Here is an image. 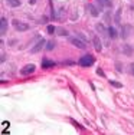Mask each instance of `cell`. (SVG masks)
I'll return each instance as SVG.
<instances>
[{"label":"cell","mask_w":134,"mask_h":135,"mask_svg":"<svg viewBox=\"0 0 134 135\" xmlns=\"http://www.w3.org/2000/svg\"><path fill=\"white\" fill-rule=\"evenodd\" d=\"M123 53L127 55V56H131L133 55V46H130V45H124L123 46Z\"/></svg>","instance_id":"cell-15"},{"label":"cell","mask_w":134,"mask_h":135,"mask_svg":"<svg viewBox=\"0 0 134 135\" xmlns=\"http://www.w3.org/2000/svg\"><path fill=\"white\" fill-rule=\"evenodd\" d=\"M110 85L111 86H114V88H123V83L121 82H117V81H110Z\"/></svg>","instance_id":"cell-18"},{"label":"cell","mask_w":134,"mask_h":135,"mask_svg":"<svg viewBox=\"0 0 134 135\" xmlns=\"http://www.w3.org/2000/svg\"><path fill=\"white\" fill-rule=\"evenodd\" d=\"M76 35H78V36H76V37H79V39H82V40L85 42V36H84V35H82V33H76Z\"/></svg>","instance_id":"cell-28"},{"label":"cell","mask_w":134,"mask_h":135,"mask_svg":"<svg viewBox=\"0 0 134 135\" xmlns=\"http://www.w3.org/2000/svg\"><path fill=\"white\" fill-rule=\"evenodd\" d=\"M46 30H48V33H49V35H53V33H55V32H56V27L53 26V25H49Z\"/></svg>","instance_id":"cell-20"},{"label":"cell","mask_w":134,"mask_h":135,"mask_svg":"<svg viewBox=\"0 0 134 135\" xmlns=\"http://www.w3.org/2000/svg\"><path fill=\"white\" fill-rule=\"evenodd\" d=\"M128 73H130V75H133V76H134V62H133V63H130V65H128Z\"/></svg>","instance_id":"cell-22"},{"label":"cell","mask_w":134,"mask_h":135,"mask_svg":"<svg viewBox=\"0 0 134 135\" xmlns=\"http://www.w3.org/2000/svg\"><path fill=\"white\" fill-rule=\"evenodd\" d=\"M45 45H46V40L40 37L39 42H38V43H36V45H35V46L30 49V53H38V52H40V49H42V47L45 46Z\"/></svg>","instance_id":"cell-6"},{"label":"cell","mask_w":134,"mask_h":135,"mask_svg":"<svg viewBox=\"0 0 134 135\" xmlns=\"http://www.w3.org/2000/svg\"><path fill=\"white\" fill-rule=\"evenodd\" d=\"M69 42H71L74 46H76L78 49H87V43H85L82 39H79V37H69Z\"/></svg>","instance_id":"cell-3"},{"label":"cell","mask_w":134,"mask_h":135,"mask_svg":"<svg viewBox=\"0 0 134 135\" xmlns=\"http://www.w3.org/2000/svg\"><path fill=\"white\" fill-rule=\"evenodd\" d=\"M55 33H58L59 36H66V35H68V32H66L63 27H56V32H55Z\"/></svg>","instance_id":"cell-17"},{"label":"cell","mask_w":134,"mask_h":135,"mask_svg":"<svg viewBox=\"0 0 134 135\" xmlns=\"http://www.w3.org/2000/svg\"><path fill=\"white\" fill-rule=\"evenodd\" d=\"M53 66H55V62H52V60L49 59L42 60V69H49V68H53Z\"/></svg>","instance_id":"cell-12"},{"label":"cell","mask_w":134,"mask_h":135,"mask_svg":"<svg viewBox=\"0 0 134 135\" xmlns=\"http://www.w3.org/2000/svg\"><path fill=\"white\" fill-rule=\"evenodd\" d=\"M95 73H97L98 76H101V78H105V73H104V70L101 69V68H97V70H95Z\"/></svg>","instance_id":"cell-21"},{"label":"cell","mask_w":134,"mask_h":135,"mask_svg":"<svg viewBox=\"0 0 134 135\" xmlns=\"http://www.w3.org/2000/svg\"><path fill=\"white\" fill-rule=\"evenodd\" d=\"M95 29H97V30L100 32L101 35H108V33H107V29H105L104 25H101V23H98L97 26H95Z\"/></svg>","instance_id":"cell-16"},{"label":"cell","mask_w":134,"mask_h":135,"mask_svg":"<svg viewBox=\"0 0 134 135\" xmlns=\"http://www.w3.org/2000/svg\"><path fill=\"white\" fill-rule=\"evenodd\" d=\"M13 26L17 32H26L27 29H29V25L27 23H23V22H19V20H13Z\"/></svg>","instance_id":"cell-5"},{"label":"cell","mask_w":134,"mask_h":135,"mask_svg":"<svg viewBox=\"0 0 134 135\" xmlns=\"http://www.w3.org/2000/svg\"><path fill=\"white\" fill-rule=\"evenodd\" d=\"M69 121H71V122H72V124H74V125H75V127H76V128H78V129H82V127H81V125H79V124H78V122H75L74 119H69Z\"/></svg>","instance_id":"cell-26"},{"label":"cell","mask_w":134,"mask_h":135,"mask_svg":"<svg viewBox=\"0 0 134 135\" xmlns=\"http://www.w3.org/2000/svg\"><path fill=\"white\" fill-rule=\"evenodd\" d=\"M115 69L118 70V72H123V63H120V62H115Z\"/></svg>","instance_id":"cell-23"},{"label":"cell","mask_w":134,"mask_h":135,"mask_svg":"<svg viewBox=\"0 0 134 135\" xmlns=\"http://www.w3.org/2000/svg\"><path fill=\"white\" fill-rule=\"evenodd\" d=\"M29 3H30V4H35V3H36V0H29Z\"/></svg>","instance_id":"cell-29"},{"label":"cell","mask_w":134,"mask_h":135,"mask_svg":"<svg viewBox=\"0 0 134 135\" xmlns=\"http://www.w3.org/2000/svg\"><path fill=\"white\" fill-rule=\"evenodd\" d=\"M107 33H108V36H110V39H117V36H118V32H117L115 27H113V26L107 27Z\"/></svg>","instance_id":"cell-9"},{"label":"cell","mask_w":134,"mask_h":135,"mask_svg":"<svg viewBox=\"0 0 134 135\" xmlns=\"http://www.w3.org/2000/svg\"><path fill=\"white\" fill-rule=\"evenodd\" d=\"M92 43H94V47L97 52H101L103 50V45H101V40L98 36H94V39H92Z\"/></svg>","instance_id":"cell-10"},{"label":"cell","mask_w":134,"mask_h":135,"mask_svg":"<svg viewBox=\"0 0 134 135\" xmlns=\"http://www.w3.org/2000/svg\"><path fill=\"white\" fill-rule=\"evenodd\" d=\"M6 57H7V56H6L4 53H2V57H0V62L3 63V62H4V60H6Z\"/></svg>","instance_id":"cell-27"},{"label":"cell","mask_w":134,"mask_h":135,"mask_svg":"<svg viewBox=\"0 0 134 135\" xmlns=\"http://www.w3.org/2000/svg\"><path fill=\"white\" fill-rule=\"evenodd\" d=\"M104 20H105V23H108V22L111 20V15H110V12H107V13H105V16H104Z\"/></svg>","instance_id":"cell-24"},{"label":"cell","mask_w":134,"mask_h":135,"mask_svg":"<svg viewBox=\"0 0 134 135\" xmlns=\"http://www.w3.org/2000/svg\"><path fill=\"white\" fill-rule=\"evenodd\" d=\"M131 30H133V26H131V25H123V26H121V39H124V40L128 39Z\"/></svg>","instance_id":"cell-4"},{"label":"cell","mask_w":134,"mask_h":135,"mask_svg":"<svg viewBox=\"0 0 134 135\" xmlns=\"http://www.w3.org/2000/svg\"><path fill=\"white\" fill-rule=\"evenodd\" d=\"M94 62H95V57L92 56V55H85V56H82V57H79V65H81L82 68H89V66H92L94 65Z\"/></svg>","instance_id":"cell-1"},{"label":"cell","mask_w":134,"mask_h":135,"mask_svg":"<svg viewBox=\"0 0 134 135\" xmlns=\"http://www.w3.org/2000/svg\"><path fill=\"white\" fill-rule=\"evenodd\" d=\"M35 70H36V66H35L33 63H27V65H25V66L20 69V75L27 76V75H30V73H33Z\"/></svg>","instance_id":"cell-2"},{"label":"cell","mask_w":134,"mask_h":135,"mask_svg":"<svg viewBox=\"0 0 134 135\" xmlns=\"http://www.w3.org/2000/svg\"><path fill=\"white\" fill-rule=\"evenodd\" d=\"M6 4L10 6V7H19L22 4L20 0H6Z\"/></svg>","instance_id":"cell-14"},{"label":"cell","mask_w":134,"mask_h":135,"mask_svg":"<svg viewBox=\"0 0 134 135\" xmlns=\"http://www.w3.org/2000/svg\"><path fill=\"white\" fill-rule=\"evenodd\" d=\"M48 22H49V17H48V16H42V17H40V23H48Z\"/></svg>","instance_id":"cell-25"},{"label":"cell","mask_w":134,"mask_h":135,"mask_svg":"<svg viewBox=\"0 0 134 135\" xmlns=\"http://www.w3.org/2000/svg\"><path fill=\"white\" fill-rule=\"evenodd\" d=\"M85 9H87L89 13H91L92 17H98V15H100V10H98V7H95V6H94V4H91V3L85 6Z\"/></svg>","instance_id":"cell-7"},{"label":"cell","mask_w":134,"mask_h":135,"mask_svg":"<svg viewBox=\"0 0 134 135\" xmlns=\"http://www.w3.org/2000/svg\"><path fill=\"white\" fill-rule=\"evenodd\" d=\"M121 7L117 9V12H115V16H114V23L117 25V26H121Z\"/></svg>","instance_id":"cell-11"},{"label":"cell","mask_w":134,"mask_h":135,"mask_svg":"<svg viewBox=\"0 0 134 135\" xmlns=\"http://www.w3.org/2000/svg\"><path fill=\"white\" fill-rule=\"evenodd\" d=\"M97 2H98V4H101L103 7H108V9L113 7V0H97Z\"/></svg>","instance_id":"cell-13"},{"label":"cell","mask_w":134,"mask_h":135,"mask_svg":"<svg viewBox=\"0 0 134 135\" xmlns=\"http://www.w3.org/2000/svg\"><path fill=\"white\" fill-rule=\"evenodd\" d=\"M6 32H7V20H6V17H2L0 19V35H6Z\"/></svg>","instance_id":"cell-8"},{"label":"cell","mask_w":134,"mask_h":135,"mask_svg":"<svg viewBox=\"0 0 134 135\" xmlns=\"http://www.w3.org/2000/svg\"><path fill=\"white\" fill-rule=\"evenodd\" d=\"M53 47H55V42H52V40L46 42V50H52Z\"/></svg>","instance_id":"cell-19"}]
</instances>
